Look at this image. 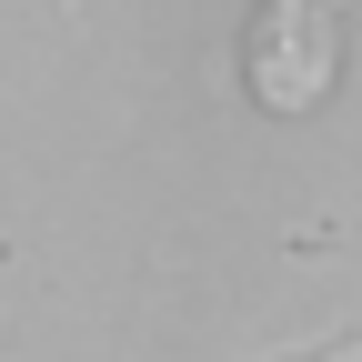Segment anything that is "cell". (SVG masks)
<instances>
[{"label":"cell","instance_id":"2","mask_svg":"<svg viewBox=\"0 0 362 362\" xmlns=\"http://www.w3.org/2000/svg\"><path fill=\"white\" fill-rule=\"evenodd\" d=\"M312 362H362V342H332V352H312Z\"/></svg>","mask_w":362,"mask_h":362},{"label":"cell","instance_id":"1","mask_svg":"<svg viewBox=\"0 0 362 362\" xmlns=\"http://www.w3.org/2000/svg\"><path fill=\"white\" fill-rule=\"evenodd\" d=\"M322 81H332V21H312V0H272V21H262V90L282 111H302Z\"/></svg>","mask_w":362,"mask_h":362}]
</instances>
